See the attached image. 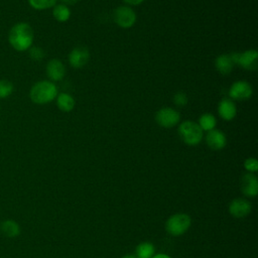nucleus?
Segmentation results:
<instances>
[{"instance_id": "2eb2a0df", "label": "nucleus", "mask_w": 258, "mask_h": 258, "mask_svg": "<svg viewBox=\"0 0 258 258\" xmlns=\"http://www.w3.org/2000/svg\"><path fill=\"white\" fill-rule=\"evenodd\" d=\"M235 63L231 56V53L220 54L215 59V68L222 75H229L234 68Z\"/></svg>"}, {"instance_id": "ddd939ff", "label": "nucleus", "mask_w": 258, "mask_h": 258, "mask_svg": "<svg viewBox=\"0 0 258 258\" xmlns=\"http://www.w3.org/2000/svg\"><path fill=\"white\" fill-rule=\"evenodd\" d=\"M206 143L212 150H221L227 144V137L222 130L215 128L207 132Z\"/></svg>"}, {"instance_id": "9b49d317", "label": "nucleus", "mask_w": 258, "mask_h": 258, "mask_svg": "<svg viewBox=\"0 0 258 258\" xmlns=\"http://www.w3.org/2000/svg\"><path fill=\"white\" fill-rule=\"evenodd\" d=\"M90 59V52L86 47H75L69 54L70 66L74 69H81L87 64Z\"/></svg>"}, {"instance_id": "a878e982", "label": "nucleus", "mask_w": 258, "mask_h": 258, "mask_svg": "<svg viewBox=\"0 0 258 258\" xmlns=\"http://www.w3.org/2000/svg\"><path fill=\"white\" fill-rule=\"evenodd\" d=\"M144 0H123L124 3L128 4V6H137L140 5Z\"/></svg>"}, {"instance_id": "dca6fc26", "label": "nucleus", "mask_w": 258, "mask_h": 258, "mask_svg": "<svg viewBox=\"0 0 258 258\" xmlns=\"http://www.w3.org/2000/svg\"><path fill=\"white\" fill-rule=\"evenodd\" d=\"M56 106L62 112H71L76 105L75 98L68 93H59L56 98Z\"/></svg>"}, {"instance_id": "c85d7f7f", "label": "nucleus", "mask_w": 258, "mask_h": 258, "mask_svg": "<svg viewBox=\"0 0 258 258\" xmlns=\"http://www.w3.org/2000/svg\"><path fill=\"white\" fill-rule=\"evenodd\" d=\"M122 258H137L136 255H131V254H127L125 256H123Z\"/></svg>"}, {"instance_id": "1a4fd4ad", "label": "nucleus", "mask_w": 258, "mask_h": 258, "mask_svg": "<svg viewBox=\"0 0 258 258\" xmlns=\"http://www.w3.org/2000/svg\"><path fill=\"white\" fill-rule=\"evenodd\" d=\"M251 211H252V205L246 199H242V198L234 199L233 201H231L229 205L230 215L237 219H241L248 216L251 213Z\"/></svg>"}, {"instance_id": "393cba45", "label": "nucleus", "mask_w": 258, "mask_h": 258, "mask_svg": "<svg viewBox=\"0 0 258 258\" xmlns=\"http://www.w3.org/2000/svg\"><path fill=\"white\" fill-rule=\"evenodd\" d=\"M244 167L250 173L256 172L258 170V161H257V159L254 158V157H248L244 161Z\"/></svg>"}, {"instance_id": "6e6552de", "label": "nucleus", "mask_w": 258, "mask_h": 258, "mask_svg": "<svg viewBox=\"0 0 258 258\" xmlns=\"http://www.w3.org/2000/svg\"><path fill=\"white\" fill-rule=\"evenodd\" d=\"M253 95L252 86L246 81L234 82L229 89V96L231 100L246 101Z\"/></svg>"}, {"instance_id": "f03ea898", "label": "nucleus", "mask_w": 258, "mask_h": 258, "mask_svg": "<svg viewBox=\"0 0 258 258\" xmlns=\"http://www.w3.org/2000/svg\"><path fill=\"white\" fill-rule=\"evenodd\" d=\"M57 87L49 80H42L36 82L29 91V98L32 103L37 105H44L55 100L57 96Z\"/></svg>"}, {"instance_id": "cd10ccee", "label": "nucleus", "mask_w": 258, "mask_h": 258, "mask_svg": "<svg viewBox=\"0 0 258 258\" xmlns=\"http://www.w3.org/2000/svg\"><path fill=\"white\" fill-rule=\"evenodd\" d=\"M151 258H171L169 255L167 254H164V253H159V254H156V255H153Z\"/></svg>"}, {"instance_id": "5701e85b", "label": "nucleus", "mask_w": 258, "mask_h": 258, "mask_svg": "<svg viewBox=\"0 0 258 258\" xmlns=\"http://www.w3.org/2000/svg\"><path fill=\"white\" fill-rule=\"evenodd\" d=\"M173 103L175 106L177 107H183L187 104V96L185 93L183 92H176L174 95H173Z\"/></svg>"}, {"instance_id": "a211bd4d", "label": "nucleus", "mask_w": 258, "mask_h": 258, "mask_svg": "<svg viewBox=\"0 0 258 258\" xmlns=\"http://www.w3.org/2000/svg\"><path fill=\"white\" fill-rule=\"evenodd\" d=\"M198 124H199V126L201 127V129L203 131L209 132V131H211V130L216 128L217 119H216V117L213 114L205 113V114L200 116Z\"/></svg>"}, {"instance_id": "f3484780", "label": "nucleus", "mask_w": 258, "mask_h": 258, "mask_svg": "<svg viewBox=\"0 0 258 258\" xmlns=\"http://www.w3.org/2000/svg\"><path fill=\"white\" fill-rule=\"evenodd\" d=\"M52 16L58 22H67L71 17V10L64 4H55L52 7Z\"/></svg>"}, {"instance_id": "aec40b11", "label": "nucleus", "mask_w": 258, "mask_h": 258, "mask_svg": "<svg viewBox=\"0 0 258 258\" xmlns=\"http://www.w3.org/2000/svg\"><path fill=\"white\" fill-rule=\"evenodd\" d=\"M135 252L137 258H151L155 253V247L150 242H141L137 245Z\"/></svg>"}, {"instance_id": "f8f14e48", "label": "nucleus", "mask_w": 258, "mask_h": 258, "mask_svg": "<svg viewBox=\"0 0 258 258\" xmlns=\"http://www.w3.org/2000/svg\"><path fill=\"white\" fill-rule=\"evenodd\" d=\"M241 190L249 198H255L258 195V178L254 173L247 172L241 177Z\"/></svg>"}, {"instance_id": "39448f33", "label": "nucleus", "mask_w": 258, "mask_h": 258, "mask_svg": "<svg viewBox=\"0 0 258 258\" xmlns=\"http://www.w3.org/2000/svg\"><path fill=\"white\" fill-rule=\"evenodd\" d=\"M235 64L247 71H256L258 67V52L256 49H247L242 52H232Z\"/></svg>"}, {"instance_id": "412c9836", "label": "nucleus", "mask_w": 258, "mask_h": 258, "mask_svg": "<svg viewBox=\"0 0 258 258\" xmlns=\"http://www.w3.org/2000/svg\"><path fill=\"white\" fill-rule=\"evenodd\" d=\"M28 4L31 8L35 10H45L48 8H52L57 0H27Z\"/></svg>"}, {"instance_id": "20e7f679", "label": "nucleus", "mask_w": 258, "mask_h": 258, "mask_svg": "<svg viewBox=\"0 0 258 258\" xmlns=\"http://www.w3.org/2000/svg\"><path fill=\"white\" fill-rule=\"evenodd\" d=\"M191 219L187 214L177 213L170 216L165 222L166 232L173 237L183 235L190 227Z\"/></svg>"}, {"instance_id": "b1692460", "label": "nucleus", "mask_w": 258, "mask_h": 258, "mask_svg": "<svg viewBox=\"0 0 258 258\" xmlns=\"http://www.w3.org/2000/svg\"><path fill=\"white\" fill-rule=\"evenodd\" d=\"M28 53L31 59L33 60H40L44 57V51L42 48L38 47V46H31L28 49Z\"/></svg>"}, {"instance_id": "6ab92c4d", "label": "nucleus", "mask_w": 258, "mask_h": 258, "mask_svg": "<svg viewBox=\"0 0 258 258\" xmlns=\"http://www.w3.org/2000/svg\"><path fill=\"white\" fill-rule=\"evenodd\" d=\"M1 231L6 237L14 238L20 234V227L13 220H6L1 225Z\"/></svg>"}, {"instance_id": "9d476101", "label": "nucleus", "mask_w": 258, "mask_h": 258, "mask_svg": "<svg viewBox=\"0 0 258 258\" xmlns=\"http://www.w3.org/2000/svg\"><path fill=\"white\" fill-rule=\"evenodd\" d=\"M64 63L58 58H51L48 60L45 67V74L49 81L58 82L61 81L66 76Z\"/></svg>"}, {"instance_id": "f257e3e1", "label": "nucleus", "mask_w": 258, "mask_h": 258, "mask_svg": "<svg viewBox=\"0 0 258 258\" xmlns=\"http://www.w3.org/2000/svg\"><path fill=\"white\" fill-rule=\"evenodd\" d=\"M34 32L32 27L26 22H17L9 30V44L17 51L28 50L33 43Z\"/></svg>"}, {"instance_id": "4468645a", "label": "nucleus", "mask_w": 258, "mask_h": 258, "mask_svg": "<svg viewBox=\"0 0 258 258\" xmlns=\"http://www.w3.org/2000/svg\"><path fill=\"white\" fill-rule=\"evenodd\" d=\"M219 116L225 121L233 120L237 115V107L233 100L229 98H224L220 101L218 105Z\"/></svg>"}, {"instance_id": "4be33fe9", "label": "nucleus", "mask_w": 258, "mask_h": 258, "mask_svg": "<svg viewBox=\"0 0 258 258\" xmlns=\"http://www.w3.org/2000/svg\"><path fill=\"white\" fill-rule=\"evenodd\" d=\"M14 90L13 84L8 80H0V99L9 97Z\"/></svg>"}, {"instance_id": "7ed1b4c3", "label": "nucleus", "mask_w": 258, "mask_h": 258, "mask_svg": "<svg viewBox=\"0 0 258 258\" xmlns=\"http://www.w3.org/2000/svg\"><path fill=\"white\" fill-rule=\"evenodd\" d=\"M178 135L182 142L189 146H195L202 141L204 137V131L201 129L197 122L187 120L179 124Z\"/></svg>"}, {"instance_id": "423d86ee", "label": "nucleus", "mask_w": 258, "mask_h": 258, "mask_svg": "<svg viewBox=\"0 0 258 258\" xmlns=\"http://www.w3.org/2000/svg\"><path fill=\"white\" fill-rule=\"evenodd\" d=\"M113 18L115 23L121 28L132 27L137 19L135 11L128 5H122L114 10Z\"/></svg>"}, {"instance_id": "bb28decb", "label": "nucleus", "mask_w": 258, "mask_h": 258, "mask_svg": "<svg viewBox=\"0 0 258 258\" xmlns=\"http://www.w3.org/2000/svg\"><path fill=\"white\" fill-rule=\"evenodd\" d=\"M61 1V4H64L67 6L69 5H75L79 2V0H60Z\"/></svg>"}, {"instance_id": "0eeeda50", "label": "nucleus", "mask_w": 258, "mask_h": 258, "mask_svg": "<svg viewBox=\"0 0 258 258\" xmlns=\"http://www.w3.org/2000/svg\"><path fill=\"white\" fill-rule=\"evenodd\" d=\"M179 112L170 107L160 108L155 114V121L162 128H172L179 123Z\"/></svg>"}]
</instances>
